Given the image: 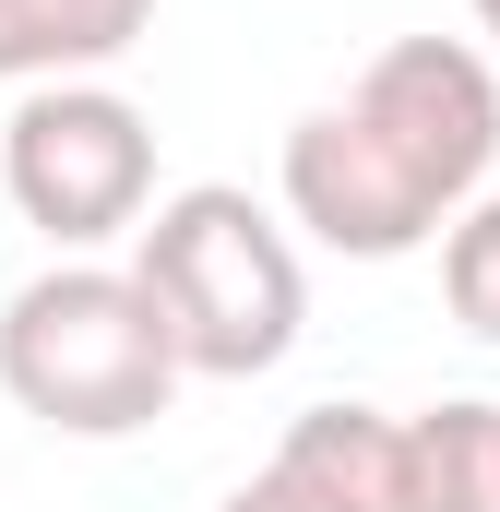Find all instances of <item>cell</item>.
Instances as JSON below:
<instances>
[{
  "instance_id": "3",
  "label": "cell",
  "mask_w": 500,
  "mask_h": 512,
  "mask_svg": "<svg viewBox=\"0 0 500 512\" xmlns=\"http://www.w3.org/2000/svg\"><path fill=\"white\" fill-rule=\"evenodd\" d=\"M131 274L143 298L167 310L191 382H262L286 370L298 322H310V274H298V239L274 203H250L239 179H191L143 215L131 239Z\"/></svg>"
},
{
  "instance_id": "5",
  "label": "cell",
  "mask_w": 500,
  "mask_h": 512,
  "mask_svg": "<svg viewBox=\"0 0 500 512\" xmlns=\"http://www.w3.org/2000/svg\"><path fill=\"white\" fill-rule=\"evenodd\" d=\"M274 465L334 512H405V417H381V405H298Z\"/></svg>"
},
{
  "instance_id": "2",
  "label": "cell",
  "mask_w": 500,
  "mask_h": 512,
  "mask_svg": "<svg viewBox=\"0 0 500 512\" xmlns=\"http://www.w3.org/2000/svg\"><path fill=\"white\" fill-rule=\"evenodd\" d=\"M179 382H191V358L131 262L84 251L0 298V393L60 441H131L179 405Z\"/></svg>"
},
{
  "instance_id": "1",
  "label": "cell",
  "mask_w": 500,
  "mask_h": 512,
  "mask_svg": "<svg viewBox=\"0 0 500 512\" xmlns=\"http://www.w3.org/2000/svg\"><path fill=\"white\" fill-rule=\"evenodd\" d=\"M500 167V60L465 36H393L346 96L286 131V227L346 262H405L453 239V215Z\"/></svg>"
},
{
  "instance_id": "10",
  "label": "cell",
  "mask_w": 500,
  "mask_h": 512,
  "mask_svg": "<svg viewBox=\"0 0 500 512\" xmlns=\"http://www.w3.org/2000/svg\"><path fill=\"white\" fill-rule=\"evenodd\" d=\"M477 36H489V48H500V0H477Z\"/></svg>"
},
{
  "instance_id": "9",
  "label": "cell",
  "mask_w": 500,
  "mask_h": 512,
  "mask_svg": "<svg viewBox=\"0 0 500 512\" xmlns=\"http://www.w3.org/2000/svg\"><path fill=\"white\" fill-rule=\"evenodd\" d=\"M215 512H334V501H310V489H298L286 465H262V477H239V489H227Z\"/></svg>"
},
{
  "instance_id": "6",
  "label": "cell",
  "mask_w": 500,
  "mask_h": 512,
  "mask_svg": "<svg viewBox=\"0 0 500 512\" xmlns=\"http://www.w3.org/2000/svg\"><path fill=\"white\" fill-rule=\"evenodd\" d=\"M155 36V0H0V84H96Z\"/></svg>"
},
{
  "instance_id": "7",
  "label": "cell",
  "mask_w": 500,
  "mask_h": 512,
  "mask_svg": "<svg viewBox=\"0 0 500 512\" xmlns=\"http://www.w3.org/2000/svg\"><path fill=\"white\" fill-rule=\"evenodd\" d=\"M405 512H500V405L441 393L405 417Z\"/></svg>"
},
{
  "instance_id": "4",
  "label": "cell",
  "mask_w": 500,
  "mask_h": 512,
  "mask_svg": "<svg viewBox=\"0 0 500 512\" xmlns=\"http://www.w3.org/2000/svg\"><path fill=\"white\" fill-rule=\"evenodd\" d=\"M0 191L60 262L143 239V215H155V120L108 72L96 84H24L12 120H0Z\"/></svg>"
},
{
  "instance_id": "8",
  "label": "cell",
  "mask_w": 500,
  "mask_h": 512,
  "mask_svg": "<svg viewBox=\"0 0 500 512\" xmlns=\"http://www.w3.org/2000/svg\"><path fill=\"white\" fill-rule=\"evenodd\" d=\"M441 298H453V322L500 346V191H477L465 215H453V239H441Z\"/></svg>"
}]
</instances>
